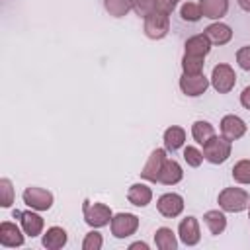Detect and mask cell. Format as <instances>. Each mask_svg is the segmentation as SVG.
<instances>
[{
  "label": "cell",
  "instance_id": "32",
  "mask_svg": "<svg viewBox=\"0 0 250 250\" xmlns=\"http://www.w3.org/2000/svg\"><path fill=\"white\" fill-rule=\"evenodd\" d=\"M156 10V0H133V12L139 18H146Z\"/></svg>",
  "mask_w": 250,
  "mask_h": 250
},
{
  "label": "cell",
  "instance_id": "1",
  "mask_svg": "<svg viewBox=\"0 0 250 250\" xmlns=\"http://www.w3.org/2000/svg\"><path fill=\"white\" fill-rule=\"evenodd\" d=\"M217 203H219V209H223L225 213H242L248 209L250 193L244 188L229 186V188H223L219 191Z\"/></svg>",
  "mask_w": 250,
  "mask_h": 250
},
{
  "label": "cell",
  "instance_id": "16",
  "mask_svg": "<svg viewBox=\"0 0 250 250\" xmlns=\"http://www.w3.org/2000/svg\"><path fill=\"white\" fill-rule=\"evenodd\" d=\"M184 180V168L178 160L174 158H166L162 164V170L158 174V184L162 186H176Z\"/></svg>",
  "mask_w": 250,
  "mask_h": 250
},
{
  "label": "cell",
  "instance_id": "34",
  "mask_svg": "<svg viewBox=\"0 0 250 250\" xmlns=\"http://www.w3.org/2000/svg\"><path fill=\"white\" fill-rule=\"evenodd\" d=\"M180 6V0H156V10L164 12V14H172L176 8Z\"/></svg>",
  "mask_w": 250,
  "mask_h": 250
},
{
  "label": "cell",
  "instance_id": "15",
  "mask_svg": "<svg viewBox=\"0 0 250 250\" xmlns=\"http://www.w3.org/2000/svg\"><path fill=\"white\" fill-rule=\"evenodd\" d=\"M152 188L143 180V182H135L129 186L127 189V201L133 205V207H148L152 203Z\"/></svg>",
  "mask_w": 250,
  "mask_h": 250
},
{
  "label": "cell",
  "instance_id": "37",
  "mask_svg": "<svg viewBox=\"0 0 250 250\" xmlns=\"http://www.w3.org/2000/svg\"><path fill=\"white\" fill-rule=\"evenodd\" d=\"M236 4H238V8H240V10L250 12V0H236Z\"/></svg>",
  "mask_w": 250,
  "mask_h": 250
},
{
  "label": "cell",
  "instance_id": "25",
  "mask_svg": "<svg viewBox=\"0 0 250 250\" xmlns=\"http://www.w3.org/2000/svg\"><path fill=\"white\" fill-rule=\"evenodd\" d=\"M102 2H104V10L117 20L133 12V0H102Z\"/></svg>",
  "mask_w": 250,
  "mask_h": 250
},
{
  "label": "cell",
  "instance_id": "3",
  "mask_svg": "<svg viewBox=\"0 0 250 250\" xmlns=\"http://www.w3.org/2000/svg\"><path fill=\"white\" fill-rule=\"evenodd\" d=\"M201 150H203V156H205V160L209 164L219 166V164H225L230 158V154H232V143L227 141L223 135H213L203 145Z\"/></svg>",
  "mask_w": 250,
  "mask_h": 250
},
{
  "label": "cell",
  "instance_id": "11",
  "mask_svg": "<svg viewBox=\"0 0 250 250\" xmlns=\"http://www.w3.org/2000/svg\"><path fill=\"white\" fill-rule=\"evenodd\" d=\"M166 158H168V150H166V148H160V146H158V148L150 150V154H148V158H146L143 170L139 172V174H141V180L150 182V184H158V174H160L162 164H164Z\"/></svg>",
  "mask_w": 250,
  "mask_h": 250
},
{
  "label": "cell",
  "instance_id": "5",
  "mask_svg": "<svg viewBox=\"0 0 250 250\" xmlns=\"http://www.w3.org/2000/svg\"><path fill=\"white\" fill-rule=\"evenodd\" d=\"M143 31L152 41L164 39L168 35V31H170V16L164 14V12L154 10L152 14H148L146 18H143Z\"/></svg>",
  "mask_w": 250,
  "mask_h": 250
},
{
  "label": "cell",
  "instance_id": "29",
  "mask_svg": "<svg viewBox=\"0 0 250 250\" xmlns=\"http://www.w3.org/2000/svg\"><path fill=\"white\" fill-rule=\"evenodd\" d=\"M180 18L188 23H195L203 18L201 14V8H199V2H184L180 6Z\"/></svg>",
  "mask_w": 250,
  "mask_h": 250
},
{
  "label": "cell",
  "instance_id": "23",
  "mask_svg": "<svg viewBox=\"0 0 250 250\" xmlns=\"http://www.w3.org/2000/svg\"><path fill=\"white\" fill-rule=\"evenodd\" d=\"M154 246L158 250H178L180 246L178 232H174L170 227H158L154 230Z\"/></svg>",
  "mask_w": 250,
  "mask_h": 250
},
{
  "label": "cell",
  "instance_id": "18",
  "mask_svg": "<svg viewBox=\"0 0 250 250\" xmlns=\"http://www.w3.org/2000/svg\"><path fill=\"white\" fill-rule=\"evenodd\" d=\"M211 47L213 43L209 41V37L205 33H197V35H191L186 39L184 43V53L186 55H193V57H207L211 53Z\"/></svg>",
  "mask_w": 250,
  "mask_h": 250
},
{
  "label": "cell",
  "instance_id": "19",
  "mask_svg": "<svg viewBox=\"0 0 250 250\" xmlns=\"http://www.w3.org/2000/svg\"><path fill=\"white\" fill-rule=\"evenodd\" d=\"M199 8H201L203 18L213 20V21H221L229 14L230 2L229 0H199Z\"/></svg>",
  "mask_w": 250,
  "mask_h": 250
},
{
  "label": "cell",
  "instance_id": "14",
  "mask_svg": "<svg viewBox=\"0 0 250 250\" xmlns=\"http://www.w3.org/2000/svg\"><path fill=\"white\" fill-rule=\"evenodd\" d=\"M25 242V232L20 225L12 221L0 223V246L4 248H20Z\"/></svg>",
  "mask_w": 250,
  "mask_h": 250
},
{
  "label": "cell",
  "instance_id": "2",
  "mask_svg": "<svg viewBox=\"0 0 250 250\" xmlns=\"http://www.w3.org/2000/svg\"><path fill=\"white\" fill-rule=\"evenodd\" d=\"M82 217H84V223L90 229H102V227H107L111 223L113 211H111L109 205H105L102 201L84 199V203H82Z\"/></svg>",
  "mask_w": 250,
  "mask_h": 250
},
{
  "label": "cell",
  "instance_id": "30",
  "mask_svg": "<svg viewBox=\"0 0 250 250\" xmlns=\"http://www.w3.org/2000/svg\"><path fill=\"white\" fill-rule=\"evenodd\" d=\"M205 156H203V150L193 146V145H188L184 146V162L189 166V168H199L203 164Z\"/></svg>",
  "mask_w": 250,
  "mask_h": 250
},
{
  "label": "cell",
  "instance_id": "27",
  "mask_svg": "<svg viewBox=\"0 0 250 250\" xmlns=\"http://www.w3.org/2000/svg\"><path fill=\"white\" fill-rule=\"evenodd\" d=\"M16 203V189L10 178H0V207L10 209Z\"/></svg>",
  "mask_w": 250,
  "mask_h": 250
},
{
  "label": "cell",
  "instance_id": "31",
  "mask_svg": "<svg viewBox=\"0 0 250 250\" xmlns=\"http://www.w3.org/2000/svg\"><path fill=\"white\" fill-rule=\"evenodd\" d=\"M104 248V236L100 229H92L82 238V250H102Z\"/></svg>",
  "mask_w": 250,
  "mask_h": 250
},
{
  "label": "cell",
  "instance_id": "20",
  "mask_svg": "<svg viewBox=\"0 0 250 250\" xmlns=\"http://www.w3.org/2000/svg\"><path fill=\"white\" fill-rule=\"evenodd\" d=\"M203 33L209 37V41L213 45H227L232 39V27L229 23H225V21H213V23H209L203 29Z\"/></svg>",
  "mask_w": 250,
  "mask_h": 250
},
{
  "label": "cell",
  "instance_id": "33",
  "mask_svg": "<svg viewBox=\"0 0 250 250\" xmlns=\"http://www.w3.org/2000/svg\"><path fill=\"white\" fill-rule=\"evenodd\" d=\"M234 59H236V64H238L242 70L250 72V45H242V47H238Z\"/></svg>",
  "mask_w": 250,
  "mask_h": 250
},
{
  "label": "cell",
  "instance_id": "4",
  "mask_svg": "<svg viewBox=\"0 0 250 250\" xmlns=\"http://www.w3.org/2000/svg\"><path fill=\"white\" fill-rule=\"evenodd\" d=\"M139 225H141V219L135 213H127V211L113 213L111 223H109V232L113 238L125 240L139 230Z\"/></svg>",
  "mask_w": 250,
  "mask_h": 250
},
{
  "label": "cell",
  "instance_id": "6",
  "mask_svg": "<svg viewBox=\"0 0 250 250\" xmlns=\"http://www.w3.org/2000/svg\"><path fill=\"white\" fill-rule=\"evenodd\" d=\"M209 80H211V86H213L215 92L229 94L236 86V72L229 62H219V64L213 66Z\"/></svg>",
  "mask_w": 250,
  "mask_h": 250
},
{
  "label": "cell",
  "instance_id": "26",
  "mask_svg": "<svg viewBox=\"0 0 250 250\" xmlns=\"http://www.w3.org/2000/svg\"><path fill=\"white\" fill-rule=\"evenodd\" d=\"M230 176L238 186H250V158H242L234 162Z\"/></svg>",
  "mask_w": 250,
  "mask_h": 250
},
{
  "label": "cell",
  "instance_id": "13",
  "mask_svg": "<svg viewBox=\"0 0 250 250\" xmlns=\"http://www.w3.org/2000/svg\"><path fill=\"white\" fill-rule=\"evenodd\" d=\"M178 238L184 246H197L201 242V229L199 221L193 215H188L178 225Z\"/></svg>",
  "mask_w": 250,
  "mask_h": 250
},
{
  "label": "cell",
  "instance_id": "9",
  "mask_svg": "<svg viewBox=\"0 0 250 250\" xmlns=\"http://www.w3.org/2000/svg\"><path fill=\"white\" fill-rule=\"evenodd\" d=\"M184 207H186V201L180 193L176 191H166L162 193L158 199H156V211L166 217V219H176L184 213Z\"/></svg>",
  "mask_w": 250,
  "mask_h": 250
},
{
  "label": "cell",
  "instance_id": "28",
  "mask_svg": "<svg viewBox=\"0 0 250 250\" xmlns=\"http://www.w3.org/2000/svg\"><path fill=\"white\" fill-rule=\"evenodd\" d=\"M180 64H182V74H201L203 72V66H205V59L184 53Z\"/></svg>",
  "mask_w": 250,
  "mask_h": 250
},
{
  "label": "cell",
  "instance_id": "8",
  "mask_svg": "<svg viewBox=\"0 0 250 250\" xmlns=\"http://www.w3.org/2000/svg\"><path fill=\"white\" fill-rule=\"evenodd\" d=\"M14 219L20 221V227L23 229L25 236L29 238H35V236H41L43 230H45V219L41 217V211H35V209H25V211H20V209H14Z\"/></svg>",
  "mask_w": 250,
  "mask_h": 250
},
{
  "label": "cell",
  "instance_id": "24",
  "mask_svg": "<svg viewBox=\"0 0 250 250\" xmlns=\"http://www.w3.org/2000/svg\"><path fill=\"white\" fill-rule=\"evenodd\" d=\"M213 135H217V131H215V125L211 121H207V119H195L191 123V139L199 146H203Z\"/></svg>",
  "mask_w": 250,
  "mask_h": 250
},
{
  "label": "cell",
  "instance_id": "10",
  "mask_svg": "<svg viewBox=\"0 0 250 250\" xmlns=\"http://www.w3.org/2000/svg\"><path fill=\"white\" fill-rule=\"evenodd\" d=\"M219 131H221V135H223L227 141L234 143V141H238V139H242V137L246 135L248 125H246V121H244L240 115L227 113V115H223V117H221Z\"/></svg>",
  "mask_w": 250,
  "mask_h": 250
},
{
  "label": "cell",
  "instance_id": "21",
  "mask_svg": "<svg viewBox=\"0 0 250 250\" xmlns=\"http://www.w3.org/2000/svg\"><path fill=\"white\" fill-rule=\"evenodd\" d=\"M203 225L207 227L209 234L219 236L227 230V213L223 209H209L203 213Z\"/></svg>",
  "mask_w": 250,
  "mask_h": 250
},
{
  "label": "cell",
  "instance_id": "36",
  "mask_svg": "<svg viewBox=\"0 0 250 250\" xmlns=\"http://www.w3.org/2000/svg\"><path fill=\"white\" fill-rule=\"evenodd\" d=\"M127 248H129V250H148L150 246H148L145 240H135V242H131Z\"/></svg>",
  "mask_w": 250,
  "mask_h": 250
},
{
  "label": "cell",
  "instance_id": "38",
  "mask_svg": "<svg viewBox=\"0 0 250 250\" xmlns=\"http://www.w3.org/2000/svg\"><path fill=\"white\" fill-rule=\"evenodd\" d=\"M246 211H248V221H250V203H248V209Z\"/></svg>",
  "mask_w": 250,
  "mask_h": 250
},
{
  "label": "cell",
  "instance_id": "17",
  "mask_svg": "<svg viewBox=\"0 0 250 250\" xmlns=\"http://www.w3.org/2000/svg\"><path fill=\"white\" fill-rule=\"evenodd\" d=\"M66 242H68V232L62 227H59V225L49 227L41 234V244L47 250H61V248L66 246Z\"/></svg>",
  "mask_w": 250,
  "mask_h": 250
},
{
  "label": "cell",
  "instance_id": "12",
  "mask_svg": "<svg viewBox=\"0 0 250 250\" xmlns=\"http://www.w3.org/2000/svg\"><path fill=\"white\" fill-rule=\"evenodd\" d=\"M180 90L184 96L188 98H199L207 92V88L211 86V80L201 72V74H182L180 76Z\"/></svg>",
  "mask_w": 250,
  "mask_h": 250
},
{
  "label": "cell",
  "instance_id": "22",
  "mask_svg": "<svg viewBox=\"0 0 250 250\" xmlns=\"http://www.w3.org/2000/svg\"><path fill=\"white\" fill-rule=\"evenodd\" d=\"M162 141H164V148L168 152H176V150L184 148V145H186V129L180 125H170L164 129Z\"/></svg>",
  "mask_w": 250,
  "mask_h": 250
},
{
  "label": "cell",
  "instance_id": "7",
  "mask_svg": "<svg viewBox=\"0 0 250 250\" xmlns=\"http://www.w3.org/2000/svg\"><path fill=\"white\" fill-rule=\"evenodd\" d=\"M21 201L25 203V207L35 209V211H49L55 203V195L53 191L39 188V186H27L21 193Z\"/></svg>",
  "mask_w": 250,
  "mask_h": 250
},
{
  "label": "cell",
  "instance_id": "35",
  "mask_svg": "<svg viewBox=\"0 0 250 250\" xmlns=\"http://www.w3.org/2000/svg\"><path fill=\"white\" fill-rule=\"evenodd\" d=\"M238 100H240V105L250 111V86H246V88L240 92V98H238Z\"/></svg>",
  "mask_w": 250,
  "mask_h": 250
}]
</instances>
